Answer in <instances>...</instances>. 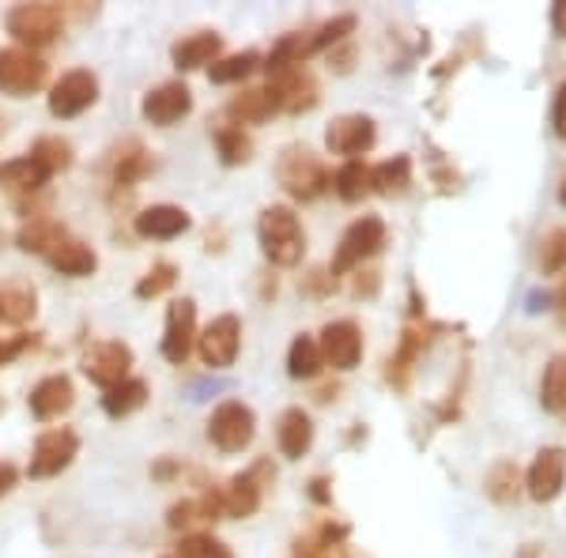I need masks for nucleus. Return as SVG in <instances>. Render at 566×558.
Masks as SVG:
<instances>
[{
    "label": "nucleus",
    "instance_id": "f257e3e1",
    "mask_svg": "<svg viewBox=\"0 0 566 558\" xmlns=\"http://www.w3.org/2000/svg\"><path fill=\"white\" fill-rule=\"evenodd\" d=\"M258 242L261 253L276 269H295L306 257V231L303 219L295 215V208L287 204H269L258 219Z\"/></svg>",
    "mask_w": 566,
    "mask_h": 558
},
{
    "label": "nucleus",
    "instance_id": "f03ea898",
    "mask_svg": "<svg viewBox=\"0 0 566 558\" xmlns=\"http://www.w3.org/2000/svg\"><path fill=\"white\" fill-rule=\"evenodd\" d=\"M4 27L23 50H42V45L57 42L65 31V8L50 4V0H34V4H15L4 15Z\"/></svg>",
    "mask_w": 566,
    "mask_h": 558
},
{
    "label": "nucleus",
    "instance_id": "7ed1b4c3",
    "mask_svg": "<svg viewBox=\"0 0 566 558\" xmlns=\"http://www.w3.org/2000/svg\"><path fill=\"white\" fill-rule=\"evenodd\" d=\"M258 438V415L242 400H223L212 415H208V442L219 453H242Z\"/></svg>",
    "mask_w": 566,
    "mask_h": 558
},
{
    "label": "nucleus",
    "instance_id": "20e7f679",
    "mask_svg": "<svg viewBox=\"0 0 566 558\" xmlns=\"http://www.w3.org/2000/svg\"><path fill=\"white\" fill-rule=\"evenodd\" d=\"M276 173H280V186L287 189L295 200H317L328 186H333L325 162L317 159L314 151H306V148H287V151H283L280 162H276Z\"/></svg>",
    "mask_w": 566,
    "mask_h": 558
},
{
    "label": "nucleus",
    "instance_id": "39448f33",
    "mask_svg": "<svg viewBox=\"0 0 566 558\" xmlns=\"http://www.w3.org/2000/svg\"><path fill=\"white\" fill-rule=\"evenodd\" d=\"M50 65L34 50L12 45V50H0V91L12 98H31L34 91H42Z\"/></svg>",
    "mask_w": 566,
    "mask_h": 558
},
{
    "label": "nucleus",
    "instance_id": "423d86ee",
    "mask_svg": "<svg viewBox=\"0 0 566 558\" xmlns=\"http://www.w3.org/2000/svg\"><path fill=\"white\" fill-rule=\"evenodd\" d=\"M76 456H80L76 430L53 427V430H45V434H39V442H34L31 461H27V475H31V480H53V475L65 472Z\"/></svg>",
    "mask_w": 566,
    "mask_h": 558
},
{
    "label": "nucleus",
    "instance_id": "0eeeda50",
    "mask_svg": "<svg viewBox=\"0 0 566 558\" xmlns=\"http://www.w3.org/2000/svg\"><path fill=\"white\" fill-rule=\"evenodd\" d=\"M381 245H386V223H381L378 215L355 219L348 231H344L340 245H336V253H333V276H344V272L359 269V264L367 261V257L381 253Z\"/></svg>",
    "mask_w": 566,
    "mask_h": 558
},
{
    "label": "nucleus",
    "instance_id": "6e6552de",
    "mask_svg": "<svg viewBox=\"0 0 566 558\" xmlns=\"http://www.w3.org/2000/svg\"><path fill=\"white\" fill-rule=\"evenodd\" d=\"M95 103H98V76L91 69H72L50 87V114L61 117V122L87 114Z\"/></svg>",
    "mask_w": 566,
    "mask_h": 558
},
{
    "label": "nucleus",
    "instance_id": "1a4fd4ad",
    "mask_svg": "<svg viewBox=\"0 0 566 558\" xmlns=\"http://www.w3.org/2000/svg\"><path fill=\"white\" fill-rule=\"evenodd\" d=\"M272 480H276V468H272L269 461H258L250 472L234 475V480L219 491V498H223V514L227 517H253L261 509L264 487H272Z\"/></svg>",
    "mask_w": 566,
    "mask_h": 558
},
{
    "label": "nucleus",
    "instance_id": "9d476101",
    "mask_svg": "<svg viewBox=\"0 0 566 558\" xmlns=\"http://www.w3.org/2000/svg\"><path fill=\"white\" fill-rule=\"evenodd\" d=\"M129 370H133V347L125 340H98L84 351V373L103 392L129 381Z\"/></svg>",
    "mask_w": 566,
    "mask_h": 558
},
{
    "label": "nucleus",
    "instance_id": "9b49d317",
    "mask_svg": "<svg viewBox=\"0 0 566 558\" xmlns=\"http://www.w3.org/2000/svg\"><path fill=\"white\" fill-rule=\"evenodd\" d=\"M197 351H200V359H205V366H212V370L234 366L242 351V322L234 314H219L216 322H208L205 333L197 336Z\"/></svg>",
    "mask_w": 566,
    "mask_h": 558
},
{
    "label": "nucleus",
    "instance_id": "f8f14e48",
    "mask_svg": "<svg viewBox=\"0 0 566 558\" xmlns=\"http://www.w3.org/2000/svg\"><path fill=\"white\" fill-rule=\"evenodd\" d=\"M140 114H144V122L155 125V129H170V125H178L181 117L193 114V91L181 84V80H167V84L151 87L148 95H144Z\"/></svg>",
    "mask_w": 566,
    "mask_h": 558
},
{
    "label": "nucleus",
    "instance_id": "ddd939ff",
    "mask_svg": "<svg viewBox=\"0 0 566 558\" xmlns=\"http://www.w3.org/2000/svg\"><path fill=\"white\" fill-rule=\"evenodd\" d=\"M197 302L193 298H178L167 309V328H163V359L186 366V359L197 347Z\"/></svg>",
    "mask_w": 566,
    "mask_h": 558
},
{
    "label": "nucleus",
    "instance_id": "4468645a",
    "mask_svg": "<svg viewBox=\"0 0 566 558\" xmlns=\"http://www.w3.org/2000/svg\"><path fill=\"white\" fill-rule=\"evenodd\" d=\"M317 347H322V359L333 370H355L363 362V328L355 322H328L317 336Z\"/></svg>",
    "mask_w": 566,
    "mask_h": 558
},
{
    "label": "nucleus",
    "instance_id": "2eb2a0df",
    "mask_svg": "<svg viewBox=\"0 0 566 558\" xmlns=\"http://www.w3.org/2000/svg\"><path fill=\"white\" fill-rule=\"evenodd\" d=\"M374 140H378V129H374L367 114H344L325 129V148L333 155H344L348 162L359 159L363 151H370Z\"/></svg>",
    "mask_w": 566,
    "mask_h": 558
},
{
    "label": "nucleus",
    "instance_id": "dca6fc26",
    "mask_svg": "<svg viewBox=\"0 0 566 558\" xmlns=\"http://www.w3.org/2000/svg\"><path fill=\"white\" fill-rule=\"evenodd\" d=\"M566 487V450L559 445H547L536 453L533 468L525 475V491L533 502H555Z\"/></svg>",
    "mask_w": 566,
    "mask_h": 558
},
{
    "label": "nucleus",
    "instance_id": "f3484780",
    "mask_svg": "<svg viewBox=\"0 0 566 558\" xmlns=\"http://www.w3.org/2000/svg\"><path fill=\"white\" fill-rule=\"evenodd\" d=\"M27 404H31L34 419L50 423V419H61L65 411H72V404H76V386H72L69 373H50V378H42L39 386L31 389Z\"/></svg>",
    "mask_w": 566,
    "mask_h": 558
},
{
    "label": "nucleus",
    "instance_id": "a211bd4d",
    "mask_svg": "<svg viewBox=\"0 0 566 558\" xmlns=\"http://www.w3.org/2000/svg\"><path fill=\"white\" fill-rule=\"evenodd\" d=\"M189 227H193V219L178 204H151L133 219V231L148 238V242H170V238L186 234Z\"/></svg>",
    "mask_w": 566,
    "mask_h": 558
},
{
    "label": "nucleus",
    "instance_id": "6ab92c4d",
    "mask_svg": "<svg viewBox=\"0 0 566 558\" xmlns=\"http://www.w3.org/2000/svg\"><path fill=\"white\" fill-rule=\"evenodd\" d=\"M50 269H57L61 276H72V280H84V276H91V272L98 269V257H95V250L84 242V238H76V234H65L61 238L57 245H53L50 253L42 257Z\"/></svg>",
    "mask_w": 566,
    "mask_h": 558
},
{
    "label": "nucleus",
    "instance_id": "aec40b11",
    "mask_svg": "<svg viewBox=\"0 0 566 558\" xmlns=\"http://www.w3.org/2000/svg\"><path fill=\"white\" fill-rule=\"evenodd\" d=\"M269 87H272V95H276L280 109H287V114H306V109L317 106V80L310 76L306 69L283 72Z\"/></svg>",
    "mask_w": 566,
    "mask_h": 558
},
{
    "label": "nucleus",
    "instance_id": "412c9836",
    "mask_svg": "<svg viewBox=\"0 0 566 558\" xmlns=\"http://www.w3.org/2000/svg\"><path fill=\"white\" fill-rule=\"evenodd\" d=\"M219 53H223V34L216 31H197V34H186L170 45V57L181 72H193V69H205V65H216Z\"/></svg>",
    "mask_w": 566,
    "mask_h": 558
},
{
    "label": "nucleus",
    "instance_id": "4be33fe9",
    "mask_svg": "<svg viewBox=\"0 0 566 558\" xmlns=\"http://www.w3.org/2000/svg\"><path fill=\"white\" fill-rule=\"evenodd\" d=\"M276 442H280V453L287 461H303L314 445V419L306 415L303 408H287L280 415V427H276Z\"/></svg>",
    "mask_w": 566,
    "mask_h": 558
},
{
    "label": "nucleus",
    "instance_id": "5701e85b",
    "mask_svg": "<svg viewBox=\"0 0 566 558\" xmlns=\"http://www.w3.org/2000/svg\"><path fill=\"white\" fill-rule=\"evenodd\" d=\"M272 114H280V103H276V95H272V87H250L227 103L231 125H258V122H269Z\"/></svg>",
    "mask_w": 566,
    "mask_h": 558
},
{
    "label": "nucleus",
    "instance_id": "b1692460",
    "mask_svg": "<svg viewBox=\"0 0 566 558\" xmlns=\"http://www.w3.org/2000/svg\"><path fill=\"white\" fill-rule=\"evenodd\" d=\"M65 234H69V227H65V223H57V219H45V215H34L31 223H23V227H20V234H15V245H20L23 253L45 257V253H50L53 245H57Z\"/></svg>",
    "mask_w": 566,
    "mask_h": 558
},
{
    "label": "nucleus",
    "instance_id": "393cba45",
    "mask_svg": "<svg viewBox=\"0 0 566 558\" xmlns=\"http://www.w3.org/2000/svg\"><path fill=\"white\" fill-rule=\"evenodd\" d=\"M148 397H151L148 381L129 378V381H122V386L103 392V411L109 419H129L133 411H140L144 404H148Z\"/></svg>",
    "mask_w": 566,
    "mask_h": 558
},
{
    "label": "nucleus",
    "instance_id": "a878e982",
    "mask_svg": "<svg viewBox=\"0 0 566 558\" xmlns=\"http://www.w3.org/2000/svg\"><path fill=\"white\" fill-rule=\"evenodd\" d=\"M322 370H325L322 347H317L314 336L298 333L295 340H291V347H287V373L295 381H314Z\"/></svg>",
    "mask_w": 566,
    "mask_h": 558
},
{
    "label": "nucleus",
    "instance_id": "bb28decb",
    "mask_svg": "<svg viewBox=\"0 0 566 558\" xmlns=\"http://www.w3.org/2000/svg\"><path fill=\"white\" fill-rule=\"evenodd\" d=\"M45 181H50V173H45L39 162L31 159V155H20V159L0 162V186L15 189V193H39Z\"/></svg>",
    "mask_w": 566,
    "mask_h": 558
},
{
    "label": "nucleus",
    "instance_id": "cd10ccee",
    "mask_svg": "<svg viewBox=\"0 0 566 558\" xmlns=\"http://www.w3.org/2000/svg\"><path fill=\"white\" fill-rule=\"evenodd\" d=\"M333 189H336V197H340L344 204H359L363 197L374 193L370 167H367V162H363V159L344 162V167L333 173Z\"/></svg>",
    "mask_w": 566,
    "mask_h": 558
},
{
    "label": "nucleus",
    "instance_id": "c85d7f7f",
    "mask_svg": "<svg viewBox=\"0 0 566 558\" xmlns=\"http://www.w3.org/2000/svg\"><path fill=\"white\" fill-rule=\"evenodd\" d=\"M34 309H39V295L31 283H4L0 287V322L23 325L34 317Z\"/></svg>",
    "mask_w": 566,
    "mask_h": 558
},
{
    "label": "nucleus",
    "instance_id": "c756f323",
    "mask_svg": "<svg viewBox=\"0 0 566 558\" xmlns=\"http://www.w3.org/2000/svg\"><path fill=\"white\" fill-rule=\"evenodd\" d=\"M370 178H374V193L400 197L412 186V162H408V155H397V159H386V162H378V167H370Z\"/></svg>",
    "mask_w": 566,
    "mask_h": 558
},
{
    "label": "nucleus",
    "instance_id": "7c9ffc66",
    "mask_svg": "<svg viewBox=\"0 0 566 558\" xmlns=\"http://www.w3.org/2000/svg\"><path fill=\"white\" fill-rule=\"evenodd\" d=\"M541 408L559 415L566 408V355H552L541 373Z\"/></svg>",
    "mask_w": 566,
    "mask_h": 558
},
{
    "label": "nucleus",
    "instance_id": "2f4dec72",
    "mask_svg": "<svg viewBox=\"0 0 566 558\" xmlns=\"http://www.w3.org/2000/svg\"><path fill=\"white\" fill-rule=\"evenodd\" d=\"M216 151L223 167H242L253 159V140L242 125H223V129H216Z\"/></svg>",
    "mask_w": 566,
    "mask_h": 558
},
{
    "label": "nucleus",
    "instance_id": "473e14b6",
    "mask_svg": "<svg viewBox=\"0 0 566 558\" xmlns=\"http://www.w3.org/2000/svg\"><path fill=\"white\" fill-rule=\"evenodd\" d=\"M39 167L50 173V178H57V173H65L72 167V144L61 140V136H39L34 140V148L27 151Z\"/></svg>",
    "mask_w": 566,
    "mask_h": 558
},
{
    "label": "nucleus",
    "instance_id": "72a5a7b5",
    "mask_svg": "<svg viewBox=\"0 0 566 558\" xmlns=\"http://www.w3.org/2000/svg\"><path fill=\"white\" fill-rule=\"evenodd\" d=\"M148 170H151L148 151H144L140 144H125V148L114 155V170L109 173H114V186H136Z\"/></svg>",
    "mask_w": 566,
    "mask_h": 558
},
{
    "label": "nucleus",
    "instance_id": "f704fd0d",
    "mask_svg": "<svg viewBox=\"0 0 566 558\" xmlns=\"http://www.w3.org/2000/svg\"><path fill=\"white\" fill-rule=\"evenodd\" d=\"M258 65H261L258 53L242 50V53H231V57H219L216 65L208 69V76H212V84H242V80L250 76Z\"/></svg>",
    "mask_w": 566,
    "mask_h": 558
},
{
    "label": "nucleus",
    "instance_id": "c9c22d12",
    "mask_svg": "<svg viewBox=\"0 0 566 558\" xmlns=\"http://www.w3.org/2000/svg\"><path fill=\"white\" fill-rule=\"evenodd\" d=\"M175 283H178V264L159 261V264H151V269L144 272L140 283H136V298H159V295H167Z\"/></svg>",
    "mask_w": 566,
    "mask_h": 558
},
{
    "label": "nucleus",
    "instance_id": "e433bc0d",
    "mask_svg": "<svg viewBox=\"0 0 566 558\" xmlns=\"http://www.w3.org/2000/svg\"><path fill=\"white\" fill-rule=\"evenodd\" d=\"M178 558H234V555H231V547H227L223 539H216L212 533H189V536H181Z\"/></svg>",
    "mask_w": 566,
    "mask_h": 558
},
{
    "label": "nucleus",
    "instance_id": "4c0bfd02",
    "mask_svg": "<svg viewBox=\"0 0 566 558\" xmlns=\"http://www.w3.org/2000/svg\"><path fill=\"white\" fill-rule=\"evenodd\" d=\"M563 269H566V227H555L541 242V272L544 276H555Z\"/></svg>",
    "mask_w": 566,
    "mask_h": 558
},
{
    "label": "nucleus",
    "instance_id": "58836bf2",
    "mask_svg": "<svg viewBox=\"0 0 566 558\" xmlns=\"http://www.w3.org/2000/svg\"><path fill=\"white\" fill-rule=\"evenodd\" d=\"M488 483H491V487H488V491H491V498L506 502V498H510V491H506L510 483L517 487V468H514V464H499V468L491 472V480H488Z\"/></svg>",
    "mask_w": 566,
    "mask_h": 558
},
{
    "label": "nucleus",
    "instance_id": "ea45409f",
    "mask_svg": "<svg viewBox=\"0 0 566 558\" xmlns=\"http://www.w3.org/2000/svg\"><path fill=\"white\" fill-rule=\"evenodd\" d=\"M31 344H34V336H23V333L20 336H0V366L15 362Z\"/></svg>",
    "mask_w": 566,
    "mask_h": 558
},
{
    "label": "nucleus",
    "instance_id": "a19ab883",
    "mask_svg": "<svg viewBox=\"0 0 566 558\" xmlns=\"http://www.w3.org/2000/svg\"><path fill=\"white\" fill-rule=\"evenodd\" d=\"M15 483H20V472H15V464L0 461V498H4V494H12Z\"/></svg>",
    "mask_w": 566,
    "mask_h": 558
},
{
    "label": "nucleus",
    "instance_id": "79ce46f5",
    "mask_svg": "<svg viewBox=\"0 0 566 558\" xmlns=\"http://www.w3.org/2000/svg\"><path fill=\"white\" fill-rule=\"evenodd\" d=\"M555 133L566 140V84L559 87V98H555Z\"/></svg>",
    "mask_w": 566,
    "mask_h": 558
},
{
    "label": "nucleus",
    "instance_id": "37998d69",
    "mask_svg": "<svg viewBox=\"0 0 566 558\" xmlns=\"http://www.w3.org/2000/svg\"><path fill=\"white\" fill-rule=\"evenodd\" d=\"M552 27L563 34V39H566V0H563V4H555V12H552Z\"/></svg>",
    "mask_w": 566,
    "mask_h": 558
},
{
    "label": "nucleus",
    "instance_id": "c03bdc74",
    "mask_svg": "<svg viewBox=\"0 0 566 558\" xmlns=\"http://www.w3.org/2000/svg\"><path fill=\"white\" fill-rule=\"evenodd\" d=\"M178 472V464L175 461H159V464H155V480H170V475H175Z\"/></svg>",
    "mask_w": 566,
    "mask_h": 558
},
{
    "label": "nucleus",
    "instance_id": "a18cd8bd",
    "mask_svg": "<svg viewBox=\"0 0 566 558\" xmlns=\"http://www.w3.org/2000/svg\"><path fill=\"white\" fill-rule=\"evenodd\" d=\"M559 200H563V208H566V178H563V186H559Z\"/></svg>",
    "mask_w": 566,
    "mask_h": 558
},
{
    "label": "nucleus",
    "instance_id": "49530a36",
    "mask_svg": "<svg viewBox=\"0 0 566 558\" xmlns=\"http://www.w3.org/2000/svg\"><path fill=\"white\" fill-rule=\"evenodd\" d=\"M163 558H178V555H163Z\"/></svg>",
    "mask_w": 566,
    "mask_h": 558
}]
</instances>
